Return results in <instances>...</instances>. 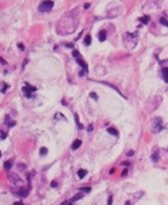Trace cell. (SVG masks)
<instances>
[{
    "label": "cell",
    "instance_id": "44dd1931",
    "mask_svg": "<svg viewBox=\"0 0 168 205\" xmlns=\"http://www.w3.org/2000/svg\"><path fill=\"white\" fill-rule=\"evenodd\" d=\"M55 116H56V118H58V120H59V118H62V120H65V116H63V114H61V113H56Z\"/></svg>",
    "mask_w": 168,
    "mask_h": 205
},
{
    "label": "cell",
    "instance_id": "ac0fdd59",
    "mask_svg": "<svg viewBox=\"0 0 168 205\" xmlns=\"http://www.w3.org/2000/svg\"><path fill=\"white\" fill-rule=\"evenodd\" d=\"M47 154V149H45V147H41V149H40V155H45Z\"/></svg>",
    "mask_w": 168,
    "mask_h": 205
},
{
    "label": "cell",
    "instance_id": "f1b7e54d",
    "mask_svg": "<svg viewBox=\"0 0 168 205\" xmlns=\"http://www.w3.org/2000/svg\"><path fill=\"white\" fill-rule=\"evenodd\" d=\"M0 157H1V151H0Z\"/></svg>",
    "mask_w": 168,
    "mask_h": 205
},
{
    "label": "cell",
    "instance_id": "8fae6325",
    "mask_svg": "<svg viewBox=\"0 0 168 205\" xmlns=\"http://www.w3.org/2000/svg\"><path fill=\"white\" fill-rule=\"evenodd\" d=\"M151 161H154V162L158 161V150H154V153L151 155Z\"/></svg>",
    "mask_w": 168,
    "mask_h": 205
},
{
    "label": "cell",
    "instance_id": "7a4b0ae2",
    "mask_svg": "<svg viewBox=\"0 0 168 205\" xmlns=\"http://www.w3.org/2000/svg\"><path fill=\"white\" fill-rule=\"evenodd\" d=\"M22 92L25 94V96H26V98H32V96H33V92H36V87L26 84V85L22 88Z\"/></svg>",
    "mask_w": 168,
    "mask_h": 205
},
{
    "label": "cell",
    "instance_id": "52a82bcc",
    "mask_svg": "<svg viewBox=\"0 0 168 205\" xmlns=\"http://www.w3.org/2000/svg\"><path fill=\"white\" fill-rule=\"evenodd\" d=\"M80 146H81V140H74V142H73L72 143V150H76V149H78V147H80Z\"/></svg>",
    "mask_w": 168,
    "mask_h": 205
},
{
    "label": "cell",
    "instance_id": "9c48e42d",
    "mask_svg": "<svg viewBox=\"0 0 168 205\" xmlns=\"http://www.w3.org/2000/svg\"><path fill=\"white\" fill-rule=\"evenodd\" d=\"M84 197V194L83 193H78V194H76L74 197H73L72 199H70V202H74V201H78V199H81Z\"/></svg>",
    "mask_w": 168,
    "mask_h": 205
},
{
    "label": "cell",
    "instance_id": "cb8c5ba5",
    "mask_svg": "<svg viewBox=\"0 0 168 205\" xmlns=\"http://www.w3.org/2000/svg\"><path fill=\"white\" fill-rule=\"evenodd\" d=\"M8 122V127H14L15 125V121H7Z\"/></svg>",
    "mask_w": 168,
    "mask_h": 205
},
{
    "label": "cell",
    "instance_id": "30bf717a",
    "mask_svg": "<svg viewBox=\"0 0 168 205\" xmlns=\"http://www.w3.org/2000/svg\"><path fill=\"white\" fill-rule=\"evenodd\" d=\"M87 175V171L85 169H78V172H77V176L80 177V179H83L84 176Z\"/></svg>",
    "mask_w": 168,
    "mask_h": 205
},
{
    "label": "cell",
    "instance_id": "d4e9b609",
    "mask_svg": "<svg viewBox=\"0 0 168 205\" xmlns=\"http://www.w3.org/2000/svg\"><path fill=\"white\" fill-rule=\"evenodd\" d=\"M56 186H58V183H56L55 180H54V182H51V187H56Z\"/></svg>",
    "mask_w": 168,
    "mask_h": 205
},
{
    "label": "cell",
    "instance_id": "7402d4cb",
    "mask_svg": "<svg viewBox=\"0 0 168 205\" xmlns=\"http://www.w3.org/2000/svg\"><path fill=\"white\" fill-rule=\"evenodd\" d=\"M90 96H91V98H92V99H95V100L98 99V95H96L95 92H91V94H90Z\"/></svg>",
    "mask_w": 168,
    "mask_h": 205
},
{
    "label": "cell",
    "instance_id": "277c9868",
    "mask_svg": "<svg viewBox=\"0 0 168 205\" xmlns=\"http://www.w3.org/2000/svg\"><path fill=\"white\" fill-rule=\"evenodd\" d=\"M7 176H8V180H10L11 183H14V184H19V183H22L21 177L18 176V175H15V173H11V172H10Z\"/></svg>",
    "mask_w": 168,
    "mask_h": 205
},
{
    "label": "cell",
    "instance_id": "603a6c76",
    "mask_svg": "<svg viewBox=\"0 0 168 205\" xmlns=\"http://www.w3.org/2000/svg\"><path fill=\"white\" fill-rule=\"evenodd\" d=\"M112 204H113V197L110 195V197L107 198V205H112Z\"/></svg>",
    "mask_w": 168,
    "mask_h": 205
},
{
    "label": "cell",
    "instance_id": "484cf974",
    "mask_svg": "<svg viewBox=\"0 0 168 205\" xmlns=\"http://www.w3.org/2000/svg\"><path fill=\"white\" fill-rule=\"evenodd\" d=\"M18 168H19V169H25V165H23V164H19V165H18Z\"/></svg>",
    "mask_w": 168,
    "mask_h": 205
},
{
    "label": "cell",
    "instance_id": "3957f363",
    "mask_svg": "<svg viewBox=\"0 0 168 205\" xmlns=\"http://www.w3.org/2000/svg\"><path fill=\"white\" fill-rule=\"evenodd\" d=\"M161 129H162V127H161V118H160V117H156V118L153 120V129H151V131H153L154 133H157V132H160Z\"/></svg>",
    "mask_w": 168,
    "mask_h": 205
},
{
    "label": "cell",
    "instance_id": "ffe728a7",
    "mask_svg": "<svg viewBox=\"0 0 168 205\" xmlns=\"http://www.w3.org/2000/svg\"><path fill=\"white\" fill-rule=\"evenodd\" d=\"M149 19H150L149 17H142V18H140V21H142L143 23H147V22H149Z\"/></svg>",
    "mask_w": 168,
    "mask_h": 205
},
{
    "label": "cell",
    "instance_id": "4fadbf2b",
    "mask_svg": "<svg viewBox=\"0 0 168 205\" xmlns=\"http://www.w3.org/2000/svg\"><path fill=\"white\" fill-rule=\"evenodd\" d=\"M77 63H78V65H80L81 67H84V70H87V63H85L83 59H80V58H78V59H77Z\"/></svg>",
    "mask_w": 168,
    "mask_h": 205
},
{
    "label": "cell",
    "instance_id": "6da1fadb",
    "mask_svg": "<svg viewBox=\"0 0 168 205\" xmlns=\"http://www.w3.org/2000/svg\"><path fill=\"white\" fill-rule=\"evenodd\" d=\"M52 7H54V3L52 1H41L39 6V10L41 12H50L52 10Z\"/></svg>",
    "mask_w": 168,
    "mask_h": 205
},
{
    "label": "cell",
    "instance_id": "e0dca14e",
    "mask_svg": "<svg viewBox=\"0 0 168 205\" xmlns=\"http://www.w3.org/2000/svg\"><path fill=\"white\" fill-rule=\"evenodd\" d=\"M80 191H81V193H90L91 188L90 187H83V188H80Z\"/></svg>",
    "mask_w": 168,
    "mask_h": 205
},
{
    "label": "cell",
    "instance_id": "7c38bea8",
    "mask_svg": "<svg viewBox=\"0 0 168 205\" xmlns=\"http://www.w3.org/2000/svg\"><path fill=\"white\" fill-rule=\"evenodd\" d=\"M11 166H12V161L11 160H8V161H6V162H4V169H6V171H8Z\"/></svg>",
    "mask_w": 168,
    "mask_h": 205
},
{
    "label": "cell",
    "instance_id": "ba28073f",
    "mask_svg": "<svg viewBox=\"0 0 168 205\" xmlns=\"http://www.w3.org/2000/svg\"><path fill=\"white\" fill-rule=\"evenodd\" d=\"M98 37H99V41H105V40H106V32H105V30H101L99 34H98Z\"/></svg>",
    "mask_w": 168,
    "mask_h": 205
},
{
    "label": "cell",
    "instance_id": "83f0119b",
    "mask_svg": "<svg viewBox=\"0 0 168 205\" xmlns=\"http://www.w3.org/2000/svg\"><path fill=\"white\" fill-rule=\"evenodd\" d=\"M125 205H131V202H125Z\"/></svg>",
    "mask_w": 168,
    "mask_h": 205
},
{
    "label": "cell",
    "instance_id": "4316f807",
    "mask_svg": "<svg viewBox=\"0 0 168 205\" xmlns=\"http://www.w3.org/2000/svg\"><path fill=\"white\" fill-rule=\"evenodd\" d=\"M14 205H23V204H22V202H15Z\"/></svg>",
    "mask_w": 168,
    "mask_h": 205
},
{
    "label": "cell",
    "instance_id": "2e32d148",
    "mask_svg": "<svg viewBox=\"0 0 168 205\" xmlns=\"http://www.w3.org/2000/svg\"><path fill=\"white\" fill-rule=\"evenodd\" d=\"M160 23H161V25H164V26H167V28H168V21L165 19V18H160Z\"/></svg>",
    "mask_w": 168,
    "mask_h": 205
},
{
    "label": "cell",
    "instance_id": "5b68a950",
    "mask_svg": "<svg viewBox=\"0 0 168 205\" xmlns=\"http://www.w3.org/2000/svg\"><path fill=\"white\" fill-rule=\"evenodd\" d=\"M161 76H162V80L168 83V67H162L161 69Z\"/></svg>",
    "mask_w": 168,
    "mask_h": 205
},
{
    "label": "cell",
    "instance_id": "8992f818",
    "mask_svg": "<svg viewBox=\"0 0 168 205\" xmlns=\"http://www.w3.org/2000/svg\"><path fill=\"white\" fill-rule=\"evenodd\" d=\"M29 188L30 187H22L19 191H18V194H19L21 197H26V195L29 194Z\"/></svg>",
    "mask_w": 168,
    "mask_h": 205
},
{
    "label": "cell",
    "instance_id": "9a60e30c",
    "mask_svg": "<svg viewBox=\"0 0 168 205\" xmlns=\"http://www.w3.org/2000/svg\"><path fill=\"white\" fill-rule=\"evenodd\" d=\"M84 44H85V45H90L91 44V36H90V34H87V36L84 37Z\"/></svg>",
    "mask_w": 168,
    "mask_h": 205
},
{
    "label": "cell",
    "instance_id": "d6986e66",
    "mask_svg": "<svg viewBox=\"0 0 168 205\" xmlns=\"http://www.w3.org/2000/svg\"><path fill=\"white\" fill-rule=\"evenodd\" d=\"M72 54H73V56H74V58H77V59L80 58V54H78V51H77V50H73Z\"/></svg>",
    "mask_w": 168,
    "mask_h": 205
},
{
    "label": "cell",
    "instance_id": "5bb4252c",
    "mask_svg": "<svg viewBox=\"0 0 168 205\" xmlns=\"http://www.w3.org/2000/svg\"><path fill=\"white\" fill-rule=\"evenodd\" d=\"M107 132L110 133V135H114V136H117L118 135L117 129H114V128H107Z\"/></svg>",
    "mask_w": 168,
    "mask_h": 205
}]
</instances>
